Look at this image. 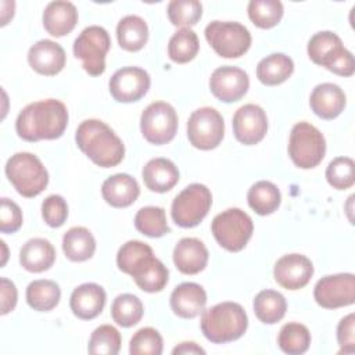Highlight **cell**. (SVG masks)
I'll use <instances>...</instances> for the list:
<instances>
[{
  "label": "cell",
  "instance_id": "obj_26",
  "mask_svg": "<svg viewBox=\"0 0 355 355\" xmlns=\"http://www.w3.org/2000/svg\"><path fill=\"white\" fill-rule=\"evenodd\" d=\"M144 184L155 193H166L179 182V171L176 165L166 158L150 159L141 172Z\"/></svg>",
  "mask_w": 355,
  "mask_h": 355
},
{
  "label": "cell",
  "instance_id": "obj_46",
  "mask_svg": "<svg viewBox=\"0 0 355 355\" xmlns=\"http://www.w3.org/2000/svg\"><path fill=\"white\" fill-rule=\"evenodd\" d=\"M355 315L349 313L343 318L337 326V341L340 345L338 354H354L355 351Z\"/></svg>",
  "mask_w": 355,
  "mask_h": 355
},
{
  "label": "cell",
  "instance_id": "obj_40",
  "mask_svg": "<svg viewBox=\"0 0 355 355\" xmlns=\"http://www.w3.org/2000/svg\"><path fill=\"white\" fill-rule=\"evenodd\" d=\"M343 46L341 39L330 31H323L315 33L308 42V55L309 58L318 64L323 65V62Z\"/></svg>",
  "mask_w": 355,
  "mask_h": 355
},
{
  "label": "cell",
  "instance_id": "obj_8",
  "mask_svg": "<svg viewBox=\"0 0 355 355\" xmlns=\"http://www.w3.org/2000/svg\"><path fill=\"white\" fill-rule=\"evenodd\" d=\"M211 205L209 189L201 183H191L175 197L171 215L178 226L194 227L208 215Z\"/></svg>",
  "mask_w": 355,
  "mask_h": 355
},
{
  "label": "cell",
  "instance_id": "obj_23",
  "mask_svg": "<svg viewBox=\"0 0 355 355\" xmlns=\"http://www.w3.org/2000/svg\"><path fill=\"white\" fill-rule=\"evenodd\" d=\"M140 194L139 183L128 173H116L107 178L101 186V196L107 204L115 208L132 205Z\"/></svg>",
  "mask_w": 355,
  "mask_h": 355
},
{
  "label": "cell",
  "instance_id": "obj_20",
  "mask_svg": "<svg viewBox=\"0 0 355 355\" xmlns=\"http://www.w3.org/2000/svg\"><path fill=\"white\" fill-rule=\"evenodd\" d=\"M105 291L96 283H83L78 286L69 298V306L73 315L83 320L98 316L105 305Z\"/></svg>",
  "mask_w": 355,
  "mask_h": 355
},
{
  "label": "cell",
  "instance_id": "obj_4",
  "mask_svg": "<svg viewBox=\"0 0 355 355\" xmlns=\"http://www.w3.org/2000/svg\"><path fill=\"white\" fill-rule=\"evenodd\" d=\"M6 175L14 189L26 198L39 196L49 184L47 169L31 153L11 155L6 164Z\"/></svg>",
  "mask_w": 355,
  "mask_h": 355
},
{
  "label": "cell",
  "instance_id": "obj_47",
  "mask_svg": "<svg viewBox=\"0 0 355 355\" xmlns=\"http://www.w3.org/2000/svg\"><path fill=\"white\" fill-rule=\"evenodd\" d=\"M0 293H1V308H0V313L1 315H7L8 312H11L15 305H17V300H18V293H17V287L15 284L8 280L7 277H1L0 279Z\"/></svg>",
  "mask_w": 355,
  "mask_h": 355
},
{
  "label": "cell",
  "instance_id": "obj_10",
  "mask_svg": "<svg viewBox=\"0 0 355 355\" xmlns=\"http://www.w3.org/2000/svg\"><path fill=\"white\" fill-rule=\"evenodd\" d=\"M143 137L155 146L169 143L178 132V114L165 101H155L146 107L140 116Z\"/></svg>",
  "mask_w": 355,
  "mask_h": 355
},
{
  "label": "cell",
  "instance_id": "obj_39",
  "mask_svg": "<svg viewBox=\"0 0 355 355\" xmlns=\"http://www.w3.org/2000/svg\"><path fill=\"white\" fill-rule=\"evenodd\" d=\"M202 15V4L198 0H172L168 4V18L175 26L190 28Z\"/></svg>",
  "mask_w": 355,
  "mask_h": 355
},
{
  "label": "cell",
  "instance_id": "obj_31",
  "mask_svg": "<svg viewBox=\"0 0 355 355\" xmlns=\"http://www.w3.org/2000/svg\"><path fill=\"white\" fill-rule=\"evenodd\" d=\"M254 313L265 324H273L282 320L287 311V302L283 294L275 290H262L254 298Z\"/></svg>",
  "mask_w": 355,
  "mask_h": 355
},
{
  "label": "cell",
  "instance_id": "obj_6",
  "mask_svg": "<svg viewBox=\"0 0 355 355\" xmlns=\"http://www.w3.org/2000/svg\"><path fill=\"white\" fill-rule=\"evenodd\" d=\"M211 230L220 247L230 252H239L251 239L254 225L248 214L240 208H229L214 218Z\"/></svg>",
  "mask_w": 355,
  "mask_h": 355
},
{
  "label": "cell",
  "instance_id": "obj_44",
  "mask_svg": "<svg viewBox=\"0 0 355 355\" xmlns=\"http://www.w3.org/2000/svg\"><path fill=\"white\" fill-rule=\"evenodd\" d=\"M330 72L340 76H351L355 72V61L351 51H348L344 46L337 49L324 62L323 65Z\"/></svg>",
  "mask_w": 355,
  "mask_h": 355
},
{
  "label": "cell",
  "instance_id": "obj_11",
  "mask_svg": "<svg viewBox=\"0 0 355 355\" xmlns=\"http://www.w3.org/2000/svg\"><path fill=\"white\" fill-rule=\"evenodd\" d=\"M223 135V118L212 107H201L193 111L187 121L189 141L198 150L216 148L220 144Z\"/></svg>",
  "mask_w": 355,
  "mask_h": 355
},
{
  "label": "cell",
  "instance_id": "obj_36",
  "mask_svg": "<svg viewBox=\"0 0 355 355\" xmlns=\"http://www.w3.org/2000/svg\"><path fill=\"white\" fill-rule=\"evenodd\" d=\"M247 11L255 26L261 29H270L280 22L284 8L279 0H251Z\"/></svg>",
  "mask_w": 355,
  "mask_h": 355
},
{
  "label": "cell",
  "instance_id": "obj_45",
  "mask_svg": "<svg viewBox=\"0 0 355 355\" xmlns=\"http://www.w3.org/2000/svg\"><path fill=\"white\" fill-rule=\"evenodd\" d=\"M22 225V212L17 202L1 198L0 214V230L1 233H15Z\"/></svg>",
  "mask_w": 355,
  "mask_h": 355
},
{
  "label": "cell",
  "instance_id": "obj_37",
  "mask_svg": "<svg viewBox=\"0 0 355 355\" xmlns=\"http://www.w3.org/2000/svg\"><path fill=\"white\" fill-rule=\"evenodd\" d=\"M136 229L148 237H162L169 233L165 209L161 207H143L135 216Z\"/></svg>",
  "mask_w": 355,
  "mask_h": 355
},
{
  "label": "cell",
  "instance_id": "obj_14",
  "mask_svg": "<svg viewBox=\"0 0 355 355\" xmlns=\"http://www.w3.org/2000/svg\"><path fill=\"white\" fill-rule=\"evenodd\" d=\"M250 87L245 71L232 65L216 68L209 78L211 93L223 103H234L243 98Z\"/></svg>",
  "mask_w": 355,
  "mask_h": 355
},
{
  "label": "cell",
  "instance_id": "obj_2",
  "mask_svg": "<svg viewBox=\"0 0 355 355\" xmlns=\"http://www.w3.org/2000/svg\"><path fill=\"white\" fill-rule=\"evenodd\" d=\"M75 140L96 165L101 168L116 166L125 155V146L115 132L100 119L83 121L75 133Z\"/></svg>",
  "mask_w": 355,
  "mask_h": 355
},
{
  "label": "cell",
  "instance_id": "obj_13",
  "mask_svg": "<svg viewBox=\"0 0 355 355\" xmlns=\"http://www.w3.org/2000/svg\"><path fill=\"white\" fill-rule=\"evenodd\" d=\"M150 75L139 67H123L118 69L108 82V89L115 101H139L150 89Z\"/></svg>",
  "mask_w": 355,
  "mask_h": 355
},
{
  "label": "cell",
  "instance_id": "obj_24",
  "mask_svg": "<svg viewBox=\"0 0 355 355\" xmlns=\"http://www.w3.org/2000/svg\"><path fill=\"white\" fill-rule=\"evenodd\" d=\"M76 24L78 10L71 1H51L43 11V26L51 36H65L73 31Z\"/></svg>",
  "mask_w": 355,
  "mask_h": 355
},
{
  "label": "cell",
  "instance_id": "obj_30",
  "mask_svg": "<svg viewBox=\"0 0 355 355\" xmlns=\"http://www.w3.org/2000/svg\"><path fill=\"white\" fill-rule=\"evenodd\" d=\"M60 298V286L53 280H33L26 287V302L35 311L49 312L58 305Z\"/></svg>",
  "mask_w": 355,
  "mask_h": 355
},
{
  "label": "cell",
  "instance_id": "obj_28",
  "mask_svg": "<svg viewBox=\"0 0 355 355\" xmlns=\"http://www.w3.org/2000/svg\"><path fill=\"white\" fill-rule=\"evenodd\" d=\"M293 72L294 62L283 53L270 54L262 58L257 65V78L266 86H276L286 82Z\"/></svg>",
  "mask_w": 355,
  "mask_h": 355
},
{
  "label": "cell",
  "instance_id": "obj_12",
  "mask_svg": "<svg viewBox=\"0 0 355 355\" xmlns=\"http://www.w3.org/2000/svg\"><path fill=\"white\" fill-rule=\"evenodd\" d=\"M313 297L318 305L326 309L352 305L355 301V276L352 273L324 276L315 284Z\"/></svg>",
  "mask_w": 355,
  "mask_h": 355
},
{
  "label": "cell",
  "instance_id": "obj_43",
  "mask_svg": "<svg viewBox=\"0 0 355 355\" xmlns=\"http://www.w3.org/2000/svg\"><path fill=\"white\" fill-rule=\"evenodd\" d=\"M42 216L50 227H60L68 218L67 201L58 196L51 194L42 202Z\"/></svg>",
  "mask_w": 355,
  "mask_h": 355
},
{
  "label": "cell",
  "instance_id": "obj_48",
  "mask_svg": "<svg viewBox=\"0 0 355 355\" xmlns=\"http://www.w3.org/2000/svg\"><path fill=\"white\" fill-rule=\"evenodd\" d=\"M173 355H178V354H205V349L201 348L198 344L193 343V341H184V343H180L179 345H176L172 351Z\"/></svg>",
  "mask_w": 355,
  "mask_h": 355
},
{
  "label": "cell",
  "instance_id": "obj_41",
  "mask_svg": "<svg viewBox=\"0 0 355 355\" xmlns=\"http://www.w3.org/2000/svg\"><path fill=\"white\" fill-rule=\"evenodd\" d=\"M326 179L337 190L349 189L355 182V164L349 157H337L326 168Z\"/></svg>",
  "mask_w": 355,
  "mask_h": 355
},
{
  "label": "cell",
  "instance_id": "obj_7",
  "mask_svg": "<svg viewBox=\"0 0 355 355\" xmlns=\"http://www.w3.org/2000/svg\"><path fill=\"white\" fill-rule=\"evenodd\" d=\"M205 39L223 58H239L251 46V33L240 22L212 21L205 28Z\"/></svg>",
  "mask_w": 355,
  "mask_h": 355
},
{
  "label": "cell",
  "instance_id": "obj_33",
  "mask_svg": "<svg viewBox=\"0 0 355 355\" xmlns=\"http://www.w3.org/2000/svg\"><path fill=\"white\" fill-rule=\"evenodd\" d=\"M200 50V42L194 31L182 28L172 35L168 43V55L173 62L186 64L196 58Z\"/></svg>",
  "mask_w": 355,
  "mask_h": 355
},
{
  "label": "cell",
  "instance_id": "obj_18",
  "mask_svg": "<svg viewBox=\"0 0 355 355\" xmlns=\"http://www.w3.org/2000/svg\"><path fill=\"white\" fill-rule=\"evenodd\" d=\"M64 49L49 39L36 42L28 51V62L33 71L40 75L53 76L60 73L65 67Z\"/></svg>",
  "mask_w": 355,
  "mask_h": 355
},
{
  "label": "cell",
  "instance_id": "obj_42",
  "mask_svg": "<svg viewBox=\"0 0 355 355\" xmlns=\"http://www.w3.org/2000/svg\"><path fill=\"white\" fill-rule=\"evenodd\" d=\"M162 348V337L153 327L137 330L129 343V352L132 355H161Z\"/></svg>",
  "mask_w": 355,
  "mask_h": 355
},
{
  "label": "cell",
  "instance_id": "obj_32",
  "mask_svg": "<svg viewBox=\"0 0 355 355\" xmlns=\"http://www.w3.org/2000/svg\"><path fill=\"white\" fill-rule=\"evenodd\" d=\"M248 205L258 214V215H270L273 214L282 201L280 191L277 186L268 180H259L254 183L247 194Z\"/></svg>",
  "mask_w": 355,
  "mask_h": 355
},
{
  "label": "cell",
  "instance_id": "obj_38",
  "mask_svg": "<svg viewBox=\"0 0 355 355\" xmlns=\"http://www.w3.org/2000/svg\"><path fill=\"white\" fill-rule=\"evenodd\" d=\"M121 334L111 324L98 326L90 336L87 351L93 355H116L121 349Z\"/></svg>",
  "mask_w": 355,
  "mask_h": 355
},
{
  "label": "cell",
  "instance_id": "obj_35",
  "mask_svg": "<svg viewBox=\"0 0 355 355\" xmlns=\"http://www.w3.org/2000/svg\"><path fill=\"white\" fill-rule=\"evenodd\" d=\"M144 306L133 294H119L111 305V316L114 322L122 327H132L143 318Z\"/></svg>",
  "mask_w": 355,
  "mask_h": 355
},
{
  "label": "cell",
  "instance_id": "obj_22",
  "mask_svg": "<svg viewBox=\"0 0 355 355\" xmlns=\"http://www.w3.org/2000/svg\"><path fill=\"white\" fill-rule=\"evenodd\" d=\"M347 97L343 89L334 83H320L315 86L309 97L312 111L322 119H334L345 108Z\"/></svg>",
  "mask_w": 355,
  "mask_h": 355
},
{
  "label": "cell",
  "instance_id": "obj_29",
  "mask_svg": "<svg viewBox=\"0 0 355 355\" xmlns=\"http://www.w3.org/2000/svg\"><path fill=\"white\" fill-rule=\"evenodd\" d=\"M119 46L126 51H139L148 40V26L139 15L123 17L116 26Z\"/></svg>",
  "mask_w": 355,
  "mask_h": 355
},
{
  "label": "cell",
  "instance_id": "obj_9",
  "mask_svg": "<svg viewBox=\"0 0 355 355\" xmlns=\"http://www.w3.org/2000/svg\"><path fill=\"white\" fill-rule=\"evenodd\" d=\"M111 47L108 32L98 25L85 28L73 42V54L82 60L83 69L98 76L105 71V55Z\"/></svg>",
  "mask_w": 355,
  "mask_h": 355
},
{
  "label": "cell",
  "instance_id": "obj_19",
  "mask_svg": "<svg viewBox=\"0 0 355 355\" xmlns=\"http://www.w3.org/2000/svg\"><path fill=\"white\" fill-rule=\"evenodd\" d=\"M169 302L175 315L183 319H193L204 311L207 293L202 286L186 282L173 288Z\"/></svg>",
  "mask_w": 355,
  "mask_h": 355
},
{
  "label": "cell",
  "instance_id": "obj_5",
  "mask_svg": "<svg viewBox=\"0 0 355 355\" xmlns=\"http://www.w3.org/2000/svg\"><path fill=\"white\" fill-rule=\"evenodd\" d=\"M326 154V140L322 132L308 122L293 126L288 140V155L295 166L311 169L318 166Z\"/></svg>",
  "mask_w": 355,
  "mask_h": 355
},
{
  "label": "cell",
  "instance_id": "obj_3",
  "mask_svg": "<svg viewBox=\"0 0 355 355\" xmlns=\"http://www.w3.org/2000/svg\"><path fill=\"white\" fill-rule=\"evenodd\" d=\"M200 326L207 340L214 344H225L245 333L248 318L240 304L226 301L202 311Z\"/></svg>",
  "mask_w": 355,
  "mask_h": 355
},
{
  "label": "cell",
  "instance_id": "obj_21",
  "mask_svg": "<svg viewBox=\"0 0 355 355\" xmlns=\"http://www.w3.org/2000/svg\"><path fill=\"white\" fill-rule=\"evenodd\" d=\"M173 263L184 275H197L208 263V250L196 237H184L173 248Z\"/></svg>",
  "mask_w": 355,
  "mask_h": 355
},
{
  "label": "cell",
  "instance_id": "obj_1",
  "mask_svg": "<svg viewBox=\"0 0 355 355\" xmlns=\"http://www.w3.org/2000/svg\"><path fill=\"white\" fill-rule=\"evenodd\" d=\"M68 110L60 100L47 98L28 104L17 116L15 130L25 141L54 140L64 135Z\"/></svg>",
  "mask_w": 355,
  "mask_h": 355
},
{
  "label": "cell",
  "instance_id": "obj_27",
  "mask_svg": "<svg viewBox=\"0 0 355 355\" xmlns=\"http://www.w3.org/2000/svg\"><path fill=\"white\" fill-rule=\"evenodd\" d=\"M62 251L72 262H83L93 257L96 240L92 232L83 226H73L62 237Z\"/></svg>",
  "mask_w": 355,
  "mask_h": 355
},
{
  "label": "cell",
  "instance_id": "obj_17",
  "mask_svg": "<svg viewBox=\"0 0 355 355\" xmlns=\"http://www.w3.org/2000/svg\"><path fill=\"white\" fill-rule=\"evenodd\" d=\"M128 275H130L139 288L146 293H158L164 290L169 279L168 268L154 257L153 251L140 257L130 266Z\"/></svg>",
  "mask_w": 355,
  "mask_h": 355
},
{
  "label": "cell",
  "instance_id": "obj_25",
  "mask_svg": "<svg viewBox=\"0 0 355 355\" xmlns=\"http://www.w3.org/2000/svg\"><path fill=\"white\" fill-rule=\"evenodd\" d=\"M55 261V250L53 244L40 237L28 240L19 251L21 266L32 273H40L53 266Z\"/></svg>",
  "mask_w": 355,
  "mask_h": 355
},
{
  "label": "cell",
  "instance_id": "obj_16",
  "mask_svg": "<svg viewBox=\"0 0 355 355\" xmlns=\"http://www.w3.org/2000/svg\"><path fill=\"white\" fill-rule=\"evenodd\" d=\"M313 275V265L302 254L283 255L273 268V276L277 284L287 290H300L305 287Z\"/></svg>",
  "mask_w": 355,
  "mask_h": 355
},
{
  "label": "cell",
  "instance_id": "obj_34",
  "mask_svg": "<svg viewBox=\"0 0 355 355\" xmlns=\"http://www.w3.org/2000/svg\"><path fill=\"white\" fill-rule=\"evenodd\" d=\"M280 349L288 355H300L308 351L311 344V333L306 326L290 322L286 323L277 336Z\"/></svg>",
  "mask_w": 355,
  "mask_h": 355
},
{
  "label": "cell",
  "instance_id": "obj_15",
  "mask_svg": "<svg viewBox=\"0 0 355 355\" xmlns=\"http://www.w3.org/2000/svg\"><path fill=\"white\" fill-rule=\"evenodd\" d=\"M234 137L245 144L259 143L268 132V116L262 107L257 104H244L233 115Z\"/></svg>",
  "mask_w": 355,
  "mask_h": 355
}]
</instances>
